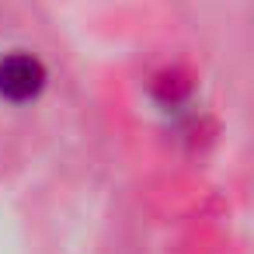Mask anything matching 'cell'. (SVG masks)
I'll list each match as a JSON object with an SVG mask.
<instances>
[{
	"mask_svg": "<svg viewBox=\"0 0 254 254\" xmlns=\"http://www.w3.org/2000/svg\"><path fill=\"white\" fill-rule=\"evenodd\" d=\"M46 84V70L35 56H7L0 63V94L7 101H28L42 91Z\"/></svg>",
	"mask_w": 254,
	"mask_h": 254,
	"instance_id": "cell-1",
	"label": "cell"
}]
</instances>
